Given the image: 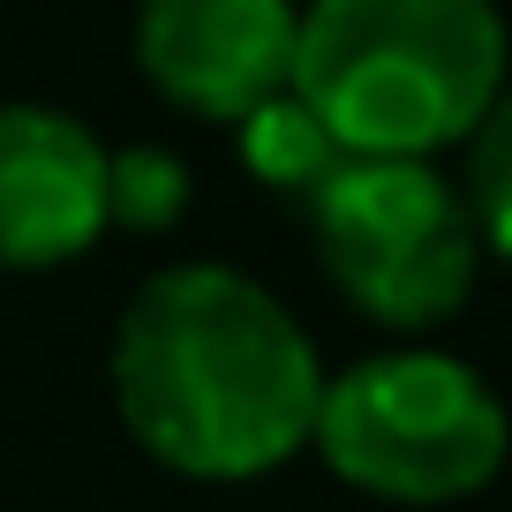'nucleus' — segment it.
I'll return each mask as SVG.
<instances>
[{"instance_id":"obj_1","label":"nucleus","mask_w":512,"mask_h":512,"mask_svg":"<svg viewBox=\"0 0 512 512\" xmlns=\"http://www.w3.org/2000/svg\"><path fill=\"white\" fill-rule=\"evenodd\" d=\"M332 369L287 302L234 264H159L106 347L113 415L181 482H256L309 452Z\"/></svg>"},{"instance_id":"obj_2","label":"nucleus","mask_w":512,"mask_h":512,"mask_svg":"<svg viewBox=\"0 0 512 512\" xmlns=\"http://www.w3.org/2000/svg\"><path fill=\"white\" fill-rule=\"evenodd\" d=\"M512 83L497 0H302L294 91L362 159H445Z\"/></svg>"},{"instance_id":"obj_3","label":"nucleus","mask_w":512,"mask_h":512,"mask_svg":"<svg viewBox=\"0 0 512 512\" xmlns=\"http://www.w3.org/2000/svg\"><path fill=\"white\" fill-rule=\"evenodd\" d=\"M309 452L354 497L437 512L482 497L505 475L512 415L475 362L400 339V347H377L324 377Z\"/></svg>"},{"instance_id":"obj_4","label":"nucleus","mask_w":512,"mask_h":512,"mask_svg":"<svg viewBox=\"0 0 512 512\" xmlns=\"http://www.w3.org/2000/svg\"><path fill=\"white\" fill-rule=\"evenodd\" d=\"M309 241L332 294L392 339H422L467 309L482 279V226L437 159H347L309 196Z\"/></svg>"},{"instance_id":"obj_5","label":"nucleus","mask_w":512,"mask_h":512,"mask_svg":"<svg viewBox=\"0 0 512 512\" xmlns=\"http://www.w3.org/2000/svg\"><path fill=\"white\" fill-rule=\"evenodd\" d=\"M136 76L189 121L234 128L294 83L302 0H136Z\"/></svg>"},{"instance_id":"obj_6","label":"nucleus","mask_w":512,"mask_h":512,"mask_svg":"<svg viewBox=\"0 0 512 512\" xmlns=\"http://www.w3.org/2000/svg\"><path fill=\"white\" fill-rule=\"evenodd\" d=\"M113 151L46 98H0V272H61L113 234Z\"/></svg>"},{"instance_id":"obj_7","label":"nucleus","mask_w":512,"mask_h":512,"mask_svg":"<svg viewBox=\"0 0 512 512\" xmlns=\"http://www.w3.org/2000/svg\"><path fill=\"white\" fill-rule=\"evenodd\" d=\"M234 159L249 166L256 189L302 196V204H309V196L324 189V174L347 159V144H339L332 128H324V113L287 83L279 98H264V106H249L234 121Z\"/></svg>"},{"instance_id":"obj_8","label":"nucleus","mask_w":512,"mask_h":512,"mask_svg":"<svg viewBox=\"0 0 512 512\" xmlns=\"http://www.w3.org/2000/svg\"><path fill=\"white\" fill-rule=\"evenodd\" d=\"M106 196H113V226L121 234H174L196 204V181L166 144H128V151H113Z\"/></svg>"},{"instance_id":"obj_9","label":"nucleus","mask_w":512,"mask_h":512,"mask_svg":"<svg viewBox=\"0 0 512 512\" xmlns=\"http://www.w3.org/2000/svg\"><path fill=\"white\" fill-rule=\"evenodd\" d=\"M460 151H467L460 189H467V211H475V226H482V249L512 272V83Z\"/></svg>"}]
</instances>
